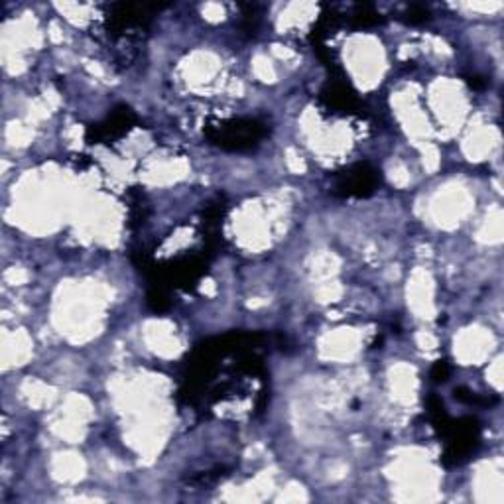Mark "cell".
<instances>
[{"mask_svg":"<svg viewBox=\"0 0 504 504\" xmlns=\"http://www.w3.org/2000/svg\"><path fill=\"white\" fill-rule=\"evenodd\" d=\"M264 128L258 123L247 121V123H229L223 126H215L213 130H209L211 140L217 142L223 148H233V150H243L254 146L264 136Z\"/></svg>","mask_w":504,"mask_h":504,"instance_id":"cell-1","label":"cell"},{"mask_svg":"<svg viewBox=\"0 0 504 504\" xmlns=\"http://www.w3.org/2000/svg\"><path fill=\"white\" fill-rule=\"evenodd\" d=\"M376 186H379V172L372 170L371 165L359 164L339 175L335 191L347 197H362L372 193Z\"/></svg>","mask_w":504,"mask_h":504,"instance_id":"cell-2","label":"cell"},{"mask_svg":"<svg viewBox=\"0 0 504 504\" xmlns=\"http://www.w3.org/2000/svg\"><path fill=\"white\" fill-rule=\"evenodd\" d=\"M447 376H449V367H447V362H437L435 367H433V371H432V379L435 382H443V381H447Z\"/></svg>","mask_w":504,"mask_h":504,"instance_id":"cell-3","label":"cell"},{"mask_svg":"<svg viewBox=\"0 0 504 504\" xmlns=\"http://www.w3.org/2000/svg\"><path fill=\"white\" fill-rule=\"evenodd\" d=\"M430 18V12L425 8H411L410 11V20L411 22H423Z\"/></svg>","mask_w":504,"mask_h":504,"instance_id":"cell-4","label":"cell"}]
</instances>
